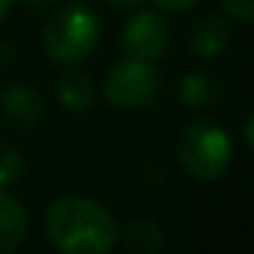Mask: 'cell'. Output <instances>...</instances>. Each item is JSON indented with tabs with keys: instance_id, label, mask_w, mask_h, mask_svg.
I'll return each mask as SVG.
<instances>
[{
	"instance_id": "cell-3",
	"label": "cell",
	"mask_w": 254,
	"mask_h": 254,
	"mask_svg": "<svg viewBox=\"0 0 254 254\" xmlns=\"http://www.w3.org/2000/svg\"><path fill=\"white\" fill-rule=\"evenodd\" d=\"M232 159L227 131L213 121H194L178 139V161L194 181H216L224 175Z\"/></svg>"
},
{
	"instance_id": "cell-14",
	"label": "cell",
	"mask_w": 254,
	"mask_h": 254,
	"mask_svg": "<svg viewBox=\"0 0 254 254\" xmlns=\"http://www.w3.org/2000/svg\"><path fill=\"white\" fill-rule=\"evenodd\" d=\"M153 6H159L161 11H170V14H178V11H186V8L197 6L199 0H150Z\"/></svg>"
},
{
	"instance_id": "cell-7",
	"label": "cell",
	"mask_w": 254,
	"mask_h": 254,
	"mask_svg": "<svg viewBox=\"0 0 254 254\" xmlns=\"http://www.w3.org/2000/svg\"><path fill=\"white\" fill-rule=\"evenodd\" d=\"M28 235V213L14 197L0 189V254H11Z\"/></svg>"
},
{
	"instance_id": "cell-6",
	"label": "cell",
	"mask_w": 254,
	"mask_h": 254,
	"mask_svg": "<svg viewBox=\"0 0 254 254\" xmlns=\"http://www.w3.org/2000/svg\"><path fill=\"white\" fill-rule=\"evenodd\" d=\"M0 104H3V115L8 118V123H14L17 128H25V131L33 128L41 121V115H44L41 96L25 82L8 85L3 90V96H0Z\"/></svg>"
},
{
	"instance_id": "cell-8",
	"label": "cell",
	"mask_w": 254,
	"mask_h": 254,
	"mask_svg": "<svg viewBox=\"0 0 254 254\" xmlns=\"http://www.w3.org/2000/svg\"><path fill=\"white\" fill-rule=\"evenodd\" d=\"M58 99L63 101L66 110L85 112V110H90V104H93V99H96V85L85 71L68 66L66 71L61 74V79H58Z\"/></svg>"
},
{
	"instance_id": "cell-9",
	"label": "cell",
	"mask_w": 254,
	"mask_h": 254,
	"mask_svg": "<svg viewBox=\"0 0 254 254\" xmlns=\"http://www.w3.org/2000/svg\"><path fill=\"white\" fill-rule=\"evenodd\" d=\"M224 88H221V79L213 77V74H202V71H194L186 74V77L178 82V99L183 101L186 107H210L221 99Z\"/></svg>"
},
{
	"instance_id": "cell-18",
	"label": "cell",
	"mask_w": 254,
	"mask_h": 254,
	"mask_svg": "<svg viewBox=\"0 0 254 254\" xmlns=\"http://www.w3.org/2000/svg\"><path fill=\"white\" fill-rule=\"evenodd\" d=\"M22 6H30V8H41V6H50L52 0H19Z\"/></svg>"
},
{
	"instance_id": "cell-5",
	"label": "cell",
	"mask_w": 254,
	"mask_h": 254,
	"mask_svg": "<svg viewBox=\"0 0 254 254\" xmlns=\"http://www.w3.org/2000/svg\"><path fill=\"white\" fill-rule=\"evenodd\" d=\"M170 30L167 22L156 11H139L123 28V50L128 52L131 61L153 63L167 52Z\"/></svg>"
},
{
	"instance_id": "cell-13",
	"label": "cell",
	"mask_w": 254,
	"mask_h": 254,
	"mask_svg": "<svg viewBox=\"0 0 254 254\" xmlns=\"http://www.w3.org/2000/svg\"><path fill=\"white\" fill-rule=\"evenodd\" d=\"M219 3L235 22L249 25L254 19V0H219Z\"/></svg>"
},
{
	"instance_id": "cell-17",
	"label": "cell",
	"mask_w": 254,
	"mask_h": 254,
	"mask_svg": "<svg viewBox=\"0 0 254 254\" xmlns=\"http://www.w3.org/2000/svg\"><path fill=\"white\" fill-rule=\"evenodd\" d=\"M11 3H14V0H0V22L8 17V11H11Z\"/></svg>"
},
{
	"instance_id": "cell-2",
	"label": "cell",
	"mask_w": 254,
	"mask_h": 254,
	"mask_svg": "<svg viewBox=\"0 0 254 254\" xmlns=\"http://www.w3.org/2000/svg\"><path fill=\"white\" fill-rule=\"evenodd\" d=\"M101 39V22L88 6H63L47 19L41 41L50 61L61 66H77L96 52Z\"/></svg>"
},
{
	"instance_id": "cell-12",
	"label": "cell",
	"mask_w": 254,
	"mask_h": 254,
	"mask_svg": "<svg viewBox=\"0 0 254 254\" xmlns=\"http://www.w3.org/2000/svg\"><path fill=\"white\" fill-rule=\"evenodd\" d=\"M22 172H25L22 153L14 148H0V189L17 183L22 178Z\"/></svg>"
},
{
	"instance_id": "cell-16",
	"label": "cell",
	"mask_w": 254,
	"mask_h": 254,
	"mask_svg": "<svg viewBox=\"0 0 254 254\" xmlns=\"http://www.w3.org/2000/svg\"><path fill=\"white\" fill-rule=\"evenodd\" d=\"M110 6H115V8H131V6H137V3H142V0H107Z\"/></svg>"
},
{
	"instance_id": "cell-15",
	"label": "cell",
	"mask_w": 254,
	"mask_h": 254,
	"mask_svg": "<svg viewBox=\"0 0 254 254\" xmlns=\"http://www.w3.org/2000/svg\"><path fill=\"white\" fill-rule=\"evenodd\" d=\"M243 137H246V145L252 148V145H254V134H252V115H249L246 121H243Z\"/></svg>"
},
{
	"instance_id": "cell-1",
	"label": "cell",
	"mask_w": 254,
	"mask_h": 254,
	"mask_svg": "<svg viewBox=\"0 0 254 254\" xmlns=\"http://www.w3.org/2000/svg\"><path fill=\"white\" fill-rule=\"evenodd\" d=\"M118 221L104 205L68 194L50 205L47 235L61 254H110L118 243Z\"/></svg>"
},
{
	"instance_id": "cell-4",
	"label": "cell",
	"mask_w": 254,
	"mask_h": 254,
	"mask_svg": "<svg viewBox=\"0 0 254 254\" xmlns=\"http://www.w3.org/2000/svg\"><path fill=\"white\" fill-rule=\"evenodd\" d=\"M104 96L110 104L121 110H142L153 104L159 96V74L150 63L142 61H121L107 71L104 77Z\"/></svg>"
},
{
	"instance_id": "cell-10",
	"label": "cell",
	"mask_w": 254,
	"mask_h": 254,
	"mask_svg": "<svg viewBox=\"0 0 254 254\" xmlns=\"http://www.w3.org/2000/svg\"><path fill=\"white\" fill-rule=\"evenodd\" d=\"M230 25H227V19L221 17H202L197 25H194L191 30V50L197 52V55H205V58H213L219 55V52L227 50V44H230Z\"/></svg>"
},
{
	"instance_id": "cell-11",
	"label": "cell",
	"mask_w": 254,
	"mask_h": 254,
	"mask_svg": "<svg viewBox=\"0 0 254 254\" xmlns=\"http://www.w3.org/2000/svg\"><path fill=\"white\" fill-rule=\"evenodd\" d=\"M118 238H123V243H126L131 252L153 254L156 249H161V243H164V230H161L153 219H148V216H137V219L126 221L123 230H118Z\"/></svg>"
}]
</instances>
